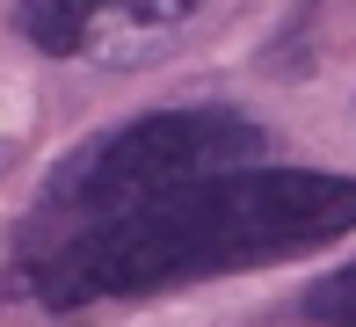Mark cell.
Listing matches in <instances>:
<instances>
[{
  "label": "cell",
  "instance_id": "cell-3",
  "mask_svg": "<svg viewBox=\"0 0 356 327\" xmlns=\"http://www.w3.org/2000/svg\"><path fill=\"white\" fill-rule=\"evenodd\" d=\"M211 0H15V37L44 58L88 65H153L168 58Z\"/></svg>",
  "mask_w": 356,
  "mask_h": 327
},
{
  "label": "cell",
  "instance_id": "cell-2",
  "mask_svg": "<svg viewBox=\"0 0 356 327\" xmlns=\"http://www.w3.org/2000/svg\"><path fill=\"white\" fill-rule=\"evenodd\" d=\"M269 131L248 117V109H225V102H189V109H145V117L88 138L73 160H58L51 182L37 196V233H66V225H95V218H117V211H145L175 189H197L211 175L233 168H262Z\"/></svg>",
  "mask_w": 356,
  "mask_h": 327
},
{
  "label": "cell",
  "instance_id": "cell-1",
  "mask_svg": "<svg viewBox=\"0 0 356 327\" xmlns=\"http://www.w3.org/2000/svg\"><path fill=\"white\" fill-rule=\"evenodd\" d=\"M356 233V175L320 168H233L197 189H175L145 211L22 240V291L51 313L102 298H153L175 284L233 276Z\"/></svg>",
  "mask_w": 356,
  "mask_h": 327
},
{
  "label": "cell",
  "instance_id": "cell-4",
  "mask_svg": "<svg viewBox=\"0 0 356 327\" xmlns=\"http://www.w3.org/2000/svg\"><path fill=\"white\" fill-rule=\"evenodd\" d=\"M305 320H320V327H356V262H349V269H334V276H320V284L305 291Z\"/></svg>",
  "mask_w": 356,
  "mask_h": 327
}]
</instances>
